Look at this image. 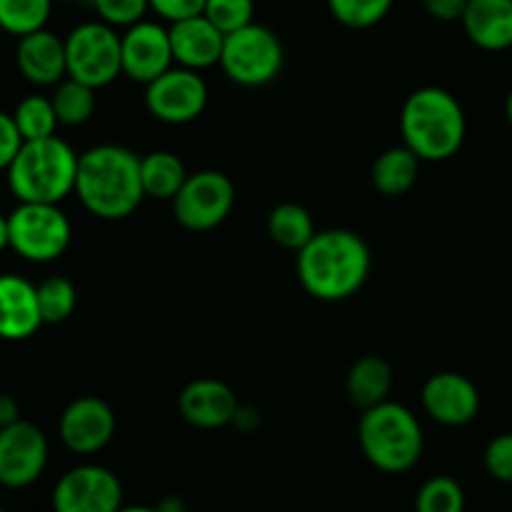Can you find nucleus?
<instances>
[{"mask_svg":"<svg viewBox=\"0 0 512 512\" xmlns=\"http://www.w3.org/2000/svg\"><path fill=\"white\" fill-rule=\"evenodd\" d=\"M123 45V75L135 83H153L158 75L173 68V45H170V30L150 20L125 28L120 35Z\"/></svg>","mask_w":512,"mask_h":512,"instance_id":"nucleus-13","label":"nucleus"},{"mask_svg":"<svg viewBox=\"0 0 512 512\" xmlns=\"http://www.w3.org/2000/svg\"><path fill=\"white\" fill-rule=\"evenodd\" d=\"M60 440L70 453H100L115 435V415L105 400L85 395L63 410L58 423Z\"/></svg>","mask_w":512,"mask_h":512,"instance_id":"nucleus-14","label":"nucleus"},{"mask_svg":"<svg viewBox=\"0 0 512 512\" xmlns=\"http://www.w3.org/2000/svg\"><path fill=\"white\" fill-rule=\"evenodd\" d=\"M123 485L103 465H78L53 488V512H118Z\"/></svg>","mask_w":512,"mask_h":512,"instance_id":"nucleus-11","label":"nucleus"},{"mask_svg":"<svg viewBox=\"0 0 512 512\" xmlns=\"http://www.w3.org/2000/svg\"><path fill=\"white\" fill-rule=\"evenodd\" d=\"M75 195L95 218H128L145 198L140 158L123 145H95L85 150L78 158Z\"/></svg>","mask_w":512,"mask_h":512,"instance_id":"nucleus-2","label":"nucleus"},{"mask_svg":"<svg viewBox=\"0 0 512 512\" xmlns=\"http://www.w3.org/2000/svg\"><path fill=\"white\" fill-rule=\"evenodd\" d=\"M68 78L80 80L90 88H105L123 75V45L113 25L95 20L70 30L65 38Z\"/></svg>","mask_w":512,"mask_h":512,"instance_id":"nucleus-8","label":"nucleus"},{"mask_svg":"<svg viewBox=\"0 0 512 512\" xmlns=\"http://www.w3.org/2000/svg\"><path fill=\"white\" fill-rule=\"evenodd\" d=\"M18 420L23 418H20V405L15 403L13 395H0V428L18 423Z\"/></svg>","mask_w":512,"mask_h":512,"instance_id":"nucleus-37","label":"nucleus"},{"mask_svg":"<svg viewBox=\"0 0 512 512\" xmlns=\"http://www.w3.org/2000/svg\"><path fill=\"white\" fill-rule=\"evenodd\" d=\"M423 5L430 18L443 20V23H455V20H463L468 0H423Z\"/></svg>","mask_w":512,"mask_h":512,"instance_id":"nucleus-36","label":"nucleus"},{"mask_svg":"<svg viewBox=\"0 0 512 512\" xmlns=\"http://www.w3.org/2000/svg\"><path fill=\"white\" fill-rule=\"evenodd\" d=\"M235 205V185L220 170H200L188 175L180 193L173 198V213L183 228L193 233L218 228Z\"/></svg>","mask_w":512,"mask_h":512,"instance_id":"nucleus-9","label":"nucleus"},{"mask_svg":"<svg viewBox=\"0 0 512 512\" xmlns=\"http://www.w3.org/2000/svg\"><path fill=\"white\" fill-rule=\"evenodd\" d=\"M240 403L230 385L213 378L193 380L178 395V410L185 423L200 430H218L233 425Z\"/></svg>","mask_w":512,"mask_h":512,"instance_id":"nucleus-16","label":"nucleus"},{"mask_svg":"<svg viewBox=\"0 0 512 512\" xmlns=\"http://www.w3.org/2000/svg\"><path fill=\"white\" fill-rule=\"evenodd\" d=\"M0 512H8V510H3V508H0Z\"/></svg>","mask_w":512,"mask_h":512,"instance_id":"nucleus-44","label":"nucleus"},{"mask_svg":"<svg viewBox=\"0 0 512 512\" xmlns=\"http://www.w3.org/2000/svg\"><path fill=\"white\" fill-rule=\"evenodd\" d=\"M13 118L23 140L50 138V135H55V128L60 125L53 108V100L45 98V95H28V98L20 100Z\"/></svg>","mask_w":512,"mask_h":512,"instance_id":"nucleus-27","label":"nucleus"},{"mask_svg":"<svg viewBox=\"0 0 512 512\" xmlns=\"http://www.w3.org/2000/svg\"><path fill=\"white\" fill-rule=\"evenodd\" d=\"M150 10H155L168 23H178L203 13L205 0H150Z\"/></svg>","mask_w":512,"mask_h":512,"instance_id":"nucleus-35","label":"nucleus"},{"mask_svg":"<svg viewBox=\"0 0 512 512\" xmlns=\"http://www.w3.org/2000/svg\"><path fill=\"white\" fill-rule=\"evenodd\" d=\"M420 175V158L408 148H388L373 163V185L388 198H398L413 190Z\"/></svg>","mask_w":512,"mask_h":512,"instance_id":"nucleus-22","label":"nucleus"},{"mask_svg":"<svg viewBox=\"0 0 512 512\" xmlns=\"http://www.w3.org/2000/svg\"><path fill=\"white\" fill-rule=\"evenodd\" d=\"M415 512H465L463 485L448 475L430 478L415 495Z\"/></svg>","mask_w":512,"mask_h":512,"instance_id":"nucleus-29","label":"nucleus"},{"mask_svg":"<svg viewBox=\"0 0 512 512\" xmlns=\"http://www.w3.org/2000/svg\"><path fill=\"white\" fill-rule=\"evenodd\" d=\"M15 65L28 83L48 88L68 78V55H65V40L50 30H35L23 35L15 50Z\"/></svg>","mask_w":512,"mask_h":512,"instance_id":"nucleus-18","label":"nucleus"},{"mask_svg":"<svg viewBox=\"0 0 512 512\" xmlns=\"http://www.w3.org/2000/svg\"><path fill=\"white\" fill-rule=\"evenodd\" d=\"M48 438L38 425L18 420L0 428V485L8 490L30 488L48 465Z\"/></svg>","mask_w":512,"mask_h":512,"instance_id":"nucleus-12","label":"nucleus"},{"mask_svg":"<svg viewBox=\"0 0 512 512\" xmlns=\"http://www.w3.org/2000/svg\"><path fill=\"white\" fill-rule=\"evenodd\" d=\"M395 0H328V8L340 25L365 30L378 25L390 13Z\"/></svg>","mask_w":512,"mask_h":512,"instance_id":"nucleus-30","label":"nucleus"},{"mask_svg":"<svg viewBox=\"0 0 512 512\" xmlns=\"http://www.w3.org/2000/svg\"><path fill=\"white\" fill-rule=\"evenodd\" d=\"M38 305L45 325L65 323L75 313L78 290H75V285L68 278L53 275V278L43 280L38 285Z\"/></svg>","mask_w":512,"mask_h":512,"instance_id":"nucleus-28","label":"nucleus"},{"mask_svg":"<svg viewBox=\"0 0 512 512\" xmlns=\"http://www.w3.org/2000/svg\"><path fill=\"white\" fill-rule=\"evenodd\" d=\"M170 45L175 63L190 70H205L220 65L225 35L205 18L203 13L193 18L170 23Z\"/></svg>","mask_w":512,"mask_h":512,"instance_id":"nucleus-19","label":"nucleus"},{"mask_svg":"<svg viewBox=\"0 0 512 512\" xmlns=\"http://www.w3.org/2000/svg\"><path fill=\"white\" fill-rule=\"evenodd\" d=\"M78 158L58 135L25 140L8 168L10 193L18 203H60L75 193Z\"/></svg>","mask_w":512,"mask_h":512,"instance_id":"nucleus-4","label":"nucleus"},{"mask_svg":"<svg viewBox=\"0 0 512 512\" xmlns=\"http://www.w3.org/2000/svg\"><path fill=\"white\" fill-rule=\"evenodd\" d=\"M118 512H158V508H120Z\"/></svg>","mask_w":512,"mask_h":512,"instance_id":"nucleus-42","label":"nucleus"},{"mask_svg":"<svg viewBox=\"0 0 512 512\" xmlns=\"http://www.w3.org/2000/svg\"><path fill=\"white\" fill-rule=\"evenodd\" d=\"M285 63V50L270 28L250 23L225 35L220 68L233 83L243 88H263L273 83Z\"/></svg>","mask_w":512,"mask_h":512,"instance_id":"nucleus-6","label":"nucleus"},{"mask_svg":"<svg viewBox=\"0 0 512 512\" xmlns=\"http://www.w3.org/2000/svg\"><path fill=\"white\" fill-rule=\"evenodd\" d=\"M233 425H238L240 430H250V428H255V425H258V413H255V410L243 408V405H240L238 413H235Z\"/></svg>","mask_w":512,"mask_h":512,"instance_id":"nucleus-38","label":"nucleus"},{"mask_svg":"<svg viewBox=\"0 0 512 512\" xmlns=\"http://www.w3.org/2000/svg\"><path fill=\"white\" fill-rule=\"evenodd\" d=\"M255 5L253 0H205L203 15L223 35L235 33L253 23Z\"/></svg>","mask_w":512,"mask_h":512,"instance_id":"nucleus-31","label":"nucleus"},{"mask_svg":"<svg viewBox=\"0 0 512 512\" xmlns=\"http://www.w3.org/2000/svg\"><path fill=\"white\" fill-rule=\"evenodd\" d=\"M63 3H80V0H63Z\"/></svg>","mask_w":512,"mask_h":512,"instance_id":"nucleus-43","label":"nucleus"},{"mask_svg":"<svg viewBox=\"0 0 512 512\" xmlns=\"http://www.w3.org/2000/svg\"><path fill=\"white\" fill-rule=\"evenodd\" d=\"M10 248L28 263H53L68 250L73 228L58 203H18L8 215Z\"/></svg>","mask_w":512,"mask_h":512,"instance_id":"nucleus-7","label":"nucleus"},{"mask_svg":"<svg viewBox=\"0 0 512 512\" xmlns=\"http://www.w3.org/2000/svg\"><path fill=\"white\" fill-rule=\"evenodd\" d=\"M393 390V368L380 355H365L348 373V398L355 408L368 410L385 403Z\"/></svg>","mask_w":512,"mask_h":512,"instance_id":"nucleus-21","label":"nucleus"},{"mask_svg":"<svg viewBox=\"0 0 512 512\" xmlns=\"http://www.w3.org/2000/svg\"><path fill=\"white\" fill-rule=\"evenodd\" d=\"M268 235L280 248L300 253L315 235L313 218L303 205L280 203L268 215Z\"/></svg>","mask_w":512,"mask_h":512,"instance_id":"nucleus-24","label":"nucleus"},{"mask_svg":"<svg viewBox=\"0 0 512 512\" xmlns=\"http://www.w3.org/2000/svg\"><path fill=\"white\" fill-rule=\"evenodd\" d=\"M5 248H10V230H8V218L0 215V253H3Z\"/></svg>","mask_w":512,"mask_h":512,"instance_id":"nucleus-40","label":"nucleus"},{"mask_svg":"<svg viewBox=\"0 0 512 512\" xmlns=\"http://www.w3.org/2000/svg\"><path fill=\"white\" fill-rule=\"evenodd\" d=\"M43 323L38 285L15 273L0 275V340L20 343L38 333Z\"/></svg>","mask_w":512,"mask_h":512,"instance_id":"nucleus-17","label":"nucleus"},{"mask_svg":"<svg viewBox=\"0 0 512 512\" xmlns=\"http://www.w3.org/2000/svg\"><path fill=\"white\" fill-rule=\"evenodd\" d=\"M460 23L478 48L493 53L512 48V0H468Z\"/></svg>","mask_w":512,"mask_h":512,"instance_id":"nucleus-20","label":"nucleus"},{"mask_svg":"<svg viewBox=\"0 0 512 512\" xmlns=\"http://www.w3.org/2000/svg\"><path fill=\"white\" fill-rule=\"evenodd\" d=\"M423 408L435 423L463 428L480 413V393L473 380L460 373H435L423 385Z\"/></svg>","mask_w":512,"mask_h":512,"instance_id":"nucleus-15","label":"nucleus"},{"mask_svg":"<svg viewBox=\"0 0 512 512\" xmlns=\"http://www.w3.org/2000/svg\"><path fill=\"white\" fill-rule=\"evenodd\" d=\"M100 20L113 28H130L140 23L150 8V0H90Z\"/></svg>","mask_w":512,"mask_h":512,"instance_id":"nucleus-32","label":"nucleus"},{"mask_svg":"<svg viewBox=\"0 0 512 512\" xmlns=\"http://www.w3.org/2000/svg\"><path fill=\"white\" fill-rule=\"evenodd\" d=\"M363 455L383 473H408L423 458V428L418 418L400 403L375 405L363 410L358 425Z\"/></svg>","mask_w":512,"mask_h":512,"instance_id":"nucleus-5","label":"nucleus"},{"mask_svg":"<svg viewBox=\"0 0 512 512\" xmlns=\"http://www.w3.org/2000/svg\"><path fill=\"white\" fill-rule=\"evenodd\" d=\"M400 133L405 145L418 155L420 160L440 163L463 148L468 135V120H465L463 105L453 93L443 88H420L405 100L400 113Z\"/></svg>","mask_w":512,"mask_h":512,"instance_id":"nucleus-3","label":"nucleus"},{"mask_svg":"<svg viewBox=\"0 0 512 512\" xmlns=\"http://www.w3.org/2000/svg\"><path fill=\"white\" fill-rule=\"evenodd\" d=\"M485 470L500 483L512 485V433L490 440L485 448Z\"/></svg>","mask_w":512,"mask_h":512,"instance_id":"nucleus-33","label":"nucleus"},{"mask_svg":"<svg viewBox=\"0 0 512 512\" xmlns=\"http://www.w3.org/2000/svg\"><path fill=\"white\" fill-rule=\"evenodd\" d=\"M53 10V0H0V30L23 35L43 30Z\"/></svg>","mask_w":512,"mask_h":512,"instance_id":"nucleus-26","label":"nucleus"},{"mask_svg":"<svg viewBox=\"0 0 512 512\" xmlns=\"http://www.w3.org/2000/svg\"><path fill=\"white\" fill-rule=\"evenodd\" d=\"M50 100H53L58 123L68 125V128L88 123L95 113V88H90V85L80 83L75 78L60 80L55 85Z\"/></svg>","mask_w":512,"mask_h":512,"instance_id":"nucleus-25","label":"nucleus"},{"mask_svg":"<svg viewBox=\"0 0 512 512\" xmlns=\"http://www.w3.org/2000/svg\"><path fill=\"white\" fill-rule=\"evenodd\" d=\"M23 135H20L18 125H15L13 115L3 113L0 110V170H8L10 163L15 160V155L23 148Z\"/></svg>","mask_w":512,"mask_h":512,"instance_id":"nucleus-34","label":"nucleus"},{"mask_svg":"<svg viewBox=\"0 0 512 512\" xmlns=\"http://www.w3.org/2000/svg\"><path fill=\"white\" fill-rule=\"evenodd\" d=\"M505 115H508V123L512 125V90L508 95V103H505Z\"/></svg>","mask_w":512,"mask_h":512,"instance_id":"nucleus-41","label":"nucleus"},{"mask_svg":"<svg viewBox=\"0 0 512 512\" xmlns=\"http://www.w3.org/2000/svg\"><path fill=\"white\" fill-rule=\"evenodd\" d=\"M140 178H143L145 198L173 200L188 180V170L175 153L155 150L140 158Z\"/></svg>","mask_w":512,"mask_h":512,"instance_id":"nucleus-23","label":"nucleus"},{"mask_svg":"<svg viewBox=\"0 0 512 512\" xmlns=\"http://www.w3.org/2000/svg\"><path fill=\"white\" fill-rule=\"evenodd\" d=\"M145 105L160 123L185 125L203 115L208 105V85L198 70L170 68L145 85Z\"/></svg>","mask_w":512,"mask_h":512,"instance_id":"nucleus-10","label":"nucleus"},{"mask_svg":"<svg viewBox=\"0 0 512 512\" xmlns=\"http://www.w3.org/2000/svg\"><path fill=\"white\" fill-rule=\"evenodd\" d=\"M370 275V250L353 230L330 228L313 235L298 253V280L323 303H340L358 293Z\"/></svg>","mask_w":512,"mask_h":512,"instance_id":"nucleus-1","label":"nucleus"},{"mask_svg":"<svg viewBox=\"0 0 512 512\" xmlns=\"http://www.w3.org/2000/svg\"><path fill=\"white\" fill-rule=\"evenodd\" d=\"M155 508H158V512H185V505H183V500H180V498L160 500Z\"/></svg>","mask_w":512,"mask_h":512,"instance_id":"nucleus-39","label":"nucleus"}]
</instances>
